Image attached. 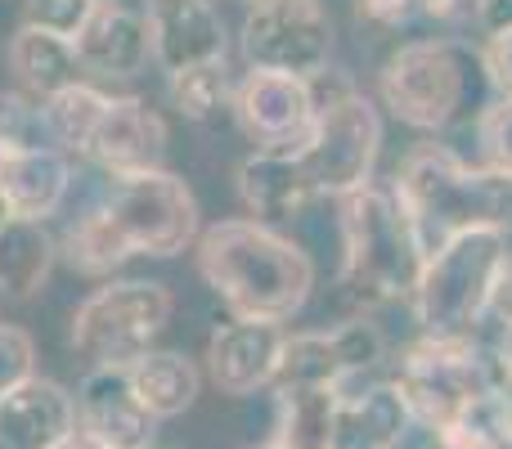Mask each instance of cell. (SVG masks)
<instances>
[{
  "instance_id": "1",
  "label": "cell",
  "mask_w": 512,
  "mask_h": 449,
  "mask_svg": "<svg viewBox=\"0 0 512 449\" xmlns=\"http://www.w3.org/2000/svg\"><path fill=\"white\" fill-rule=\"evenodd\" d=\"M198 198L180 176L153 167L117 176L113 194L68 229L63 256L81 274H113L131 256H180L198 243Z\"/></svg>"
},
{
  "instance_id": "2",
  "label": "cell",
  "mask_w": 512,
  "mask_h": 449,
  "mask_svg": "<svg viewBox=\"0 0 512 449\" xmlns=\"http://www.w3.org/2000/svg\"><path fill=\"white\" fill-rule=\"evenodd\" d=\"M194 256L203 283L234 319L283 324L306 306L315 288V261L306 247L252 216L207 225L194 243Z\"/></svg>"
},
{
  "instance_id": "3",
  "label": "cell",
  "mask_w": 512,
  "mask_h": 449,
  "mask_svg": "<svg viewBox=\"0 0 512 449\" xmlns=\"http://www.w3.org/2000/svg\"><path fill=\"white\" fill-rule=\"evenodd\" d=\"M396 198L409 212L423 256L463 229H512V180L472 167L445 144H418L396 171Z\"/></svg>"
},
{
  "instance_id": "4",
  "label": "cell",
  "mask_w": 512,
  "mask_h": 449,
  "mask_svg": "<svg viewBox=\"0 0 512 449\" xmlns=\"http://www.w3.org/2000/svg\"><path fill=\"white\" fill-rule=\"evenodd\" d=\"M342 203V274H337V297L364 315L382 301L414 297L418 274H423V247L409 225V212L400 207L396 189L364 185Z\"/></svg>"
},
{
  "instance_id": "5",
  "label": "cell",
  "mask_w": 512,
  "mask_h": 449,
  "mask_svg": "<svg viewBox=\"0 0 512 449\" xmlns=\"http://www.w3.org/2000/svg\"><path fill=\"white\" fill-rule=\"evenodd\" d=\"M490 86V72L481 50L459 36H427L405 41L387 54L378 72V95L391 117L414 131H445L454 126L468 104ZM495 90V86H490Z\"/></svg>"
},
{
  "instance_id": "6",
  "label": "cell",
  "mask_w": 512,
  "mask_h": 449,
  "mask_svg": "<svg viewBox=\"0 0 512 449\" xmlns=\"http://www.w3.org/2000/svg\"><path fill=\"white\" fill-rule=\"evenodd\" d=\"M396 387L405 396L414 423L427 432H445L463 409L486 391H512V369L499 342L468 337H423L400 355Z\"/></svg>"
},
{
  "instance_id": "7",
  "label": "cell",
  "mask_w": 512,
  "mask_h": 449,
  "mask_svg": "<svg viewBox=\"0 0 512 449\" xmlns=\"http://www.w3.org/2000/svg\"><path fill=\"white\" fill-rule=\"evenodd\" d=\"M512 229H463L423 261L414 288V319L423 337H468L490 315L499 265L512 247Z\"/></svg>"
},
{
  "instance_id": "8",
  "label": "cell",
  "mask_w": 512,
  "mask_h": 449,
  "mask_svg": "<svg viewBox=\"0 0 512 449\" xmlns=\"http://www.w3.org/2000/svg\"><path fill=\"white\" fill-rule=\"evenodd\" d=\"M310 90H315V122H310L306 144L297 149L310 189L324 198H346L373 185V167L382 153L378 108L333 72H319Z\"/></svg>"
},
{
  "instance_id": "9",
  "label": "cell",
  "mask_w": 512,
  "mask_h": 449,
  "mask_svg": "<svg viewBox=\"0 0 512 449\" xmlns=\"http://www.w3.org/2000/svg\"><path fill=\"white\" fill-rule=\"evenodd\" d=\"M171 310H176V297L167 283H104L72 315V346L90 360V369H131L144 351H153L158 333L171 324Z\"/></svg>"
},
{
  "instance_id": "10",
  "label": "cell",
  "mask_w": 512,
  "mask_h": 449,
  "mask_svg": "<svg viewBox=\"0 0 512 449\" xmlns=\"http://www.w3.org/2000/svg\"><path fill=\"white\" fill-rule=\"evenodd\" d=\"M239 45L252 68L315 81L333 63V14L324 0H252Z\"/></svg>"
},
{
  "instance_id": "11",
  "label": "cell",
  "mask_w": 512,
  "mask_h": 449,
  "mask_svg": "<svg viewBox=\"0 0 512 449\" xmlns=\"http://www.w3.org/2000/svg\"><path fill=\"white\" fill-rule=\"evenodd\" d=\"M387 342H382L378 324L364 315L346 319L342 328H319V333H292L283 337L279 373H274V391L292 387H351L364 369L382 364Z\"/></svg>"
},
{
  "instance_id": "12",
  "label": "cell",
  "mask_w": 512,
  "mask_h": 449,
  "mask_svg": "<svg viewBox=\"0 0 512 449\" xmlns=\"http://www.w3.org/2000/svg\"><path fill=\"white\" fill-rule=\"evenodd\" d=\"M234 113L248 131L252 144L279 153H297L315 122V90L310 81L288 77V72L252 68L234 90Z\"/></svg>"
},
{
  "instance_id": "13",
  "label": "cell",
  "mask_w": 512,
  "mask_h": 449,
  "mask_svg": "<svg viewBox=\"0 0 512 449\" xmlns=\"http://www.w3.org/2000/svg\"><path fill=\"white\" fill-rule=\"evenodd\" d=\"M77 427L108 449H149L158 418L131 387V369H90L77 387Z\"/></svg>"
},
{
  "instance_id": "14",
  "label": "cell",
  "mask_w": 512,
  "mask_h": 449,
  "mask_svg": "<svg viewBox=\"0 0 512 449\" xmlns=\"http://www.w3.org/2000/svg\"><path fill=\"white\" fill-rule=\"evenodd\" d=\"M162 153H167V122L135 95L108 99L104 117H99L95 135L86 144V158H95L113 176L162 167Z\"/></svg>"
},
{
  "instance_id": "15",
  "label": "cell",
  "mask_w": 512,
  "mask_h": 449,
  "mask_svg": "<svg viewBox=\"0 0 512 449\" xmlns=\"http://www.w3.org/2000/svg\"><path fill=\"white\" fill-rule=\"evenodd\" d=\"M283 328L261 319H234L221 324L207 342V373L225 396H256L261 387H274L283 355Z\"/></svg>"
},
{
  "instance_id": "16",
  "label": "cell",
  "mask_w": 512,
  "mask_h": 449,
  "mask_svg": "<svg viewBox=\"0 0 512 449\" xmlns=\"http://www.w3.org/2000/svg\"><path fill=\"white\" fill-rule=\"evenodd\" d=\"M149 41L153 59L171 72L225 59V23L212 0H149Z\"/></svg>"
},
{
  "instance_id": "17",
  "label": "cell",
  "mask_w": 512,
  "mask_h": 449,
  "mask_svg": "<svg viewBox=\"0 0 512 449\" xmlns=\"http://www.w3.org/2000/svg\"><path fill=\"white\" fill-rule=\"evenodd\" d=\"M77 432V400L50 378H32L0 400V449H54Z\"/></svg>"
},
{
  "instance_id": "18",
  "label": "cell",
  "mask_w": 512,
  "mask_h": 449,
  "mask_svg": "<svg viewBox=\"0 0 512 449\" xmlns=\"http://www.w3.org/2000/svg\"><path fill=\"white\" fill-rule=\"evenodd\" d=\"M409 427H414V414L396 382H373L364 391L342 387L333 418V449H400Z\"/></svg>"
},
{
  "instance_id": "19",
  "label": "cell",
  "mask_w": 512,
  "mask_h": 449,
  "mask_svg": "<svg viewBox=\"0 0 512 449\" xmlns=\"http://www.w3.org/2000/svg\"><path fill=\"white\" fill-rule=\"evenodd\" d=\"M239 198L252 221L279 225V221H292L315 198V189H310V176L297 153L256 149L239 162Z\"/></svg>"
},
{
  "instance_id": "20",
  "label": "cell",
  "mask_w": 512,
  "mask_h": 449,
  "mask_svg": "<svg viewBox=\"0 0 512 449\" xmlns=\"http://www.w3.org/2000/svg\"><path fill=\"white\" fill-rule=\"evenodd\" d=\"M77 54H81V68L99 72V77H135L153 54L144 9L95 5L90 23L77 36Z\"/></svg>"
},
{
  "instance_id": "21",
  "label": "cell",
  "mask_w": 512,
  "mask_h": 449,
  "mask_svg": "<svg viewBox=\"0 0 512 449\" xmlns=\"http://www.w3.org/2000/svg\"><path fill=\"white\" fill-rule=\"evenodd\" d=\"M68 185V158L59 149H41V144L14 149L5 171H0V194L9 198V212L27 216V221H45V216L59 212V203L68 198Z\"/></svg>"
},
{
  "instance_id": "22",
  "label": "cell",
  "mask_w": 512,
  "mask_h": 449,
  "mask_svg": "<svg viewBox=\"0 0 512 449\" xmlns=\"http://www.w3.org/2000/svg\"><path fill=\"white\" fill-rule=\"evenodd\" d=\"M9 68H14L18 86L36 99H50L59 90L77 86L81 81V54H77V41L68 36H54V32H41V27L23 23L18 36L9 41Z\"/></svg>"
},
{
  "instance_id": "23",
  "label": "cell",
  "mask_w": 512,
  "mask_h": 449,
  "mask_svg": "<svg viewBox=\"0 0 512 449\" xmlns=\"http://www.w3.org/2000/svg\"><path fill=\"white\" fill-rule=\"evenodd\" d=\"M54 234L45 221H27V216H9L0 225V292L9 301H32L41 283L50 279L54 265Z\"/></svg>"
},
{
  "instance_id": "24",
  "label": "cell",
  "mask_w": 512,
  "mask_h": 449,
  "mask_svg": "<svg viewBox=\"0 0 512 449\" xmlns=\"http://www.w3.org/2000/svg\"><path fill=\"white\" fill-rule=\"evenodd\" d=\"M131 387L144 400V409L158 423H167V418H180L185 409H194L203 378H198L194 360H185L180 351H144L131 364Z\"/></svg>"
},
{
  "instance_id": "25",
  "label": "cell",
  "mask_w": 512,
  "mask_h": 449,
  "mask_svg": "<svg viewBox=\"0 0 512 449\" xmlns=\"http://www.w3.org/2000/svg\"><path fill=\"white\" fill-rule=\"evenodd\" d=\"M337 387H292L274 391V445L279 449H333Z\"/></svg>"
},
{
  "instance_id": "26",
  "label": "cell",
  "mask_w": 512,
  "mask_h": 449,
  "mask_svg": "<svg viewBox=\"0 0 512 449\" xmlns=\"http://www.w3.org/2000/svg\"><path fill=\"white\" fill-rule=\"evenodd\" d=\"M108 99L113 95H104V90L90 86V81H77V86L59 90V95H50L45 99V108H41L45 131H50L63 149L86 153V144H90V135H95L99 117H104Z\"/></svg>"
},
{
  "instance_id": "27",
  "label": "cell",
  "mask_w": 512,
  "mask_h": 449,
  "mask_svg": "<svg viewBox=\"0 0 512 449\" xmlns=\"http://www.w3.org/2000/svg\"><path fill=\"white\" fill-rule=\"evenodd\" d=\"M225 99H230V72H225V59L171 72V104H176V113L189 117V122H207Z\"/></svg>"
},
{
  "instance_id": "28",
  "label": "cell",
  "mask_w": 512,
  "mask_h": 449,
  "mask_svg": "<svg viewBox=\"0 0 512 449\" xmlns=\"http://www.w3.org/2000/svg\"><path fill=\"white\" fill-rule=\"evenodd\" d=\"M477 144L490 171L512 180V95H499L495 104L481 108L477 117Z\"/></svg>"
},
{
  "instance_id": "29",
  "label": "cell",
  "mask_w": 512,
  "mask_h": 449,
  "mask_svg": "<svg viewBox=\"0 0 512 449\" xmlns=\"http://www.w3.org/2000/svg\"><path fill=\"white\" fill-rule=\"evenodd\" d=\"M36 378V342L27 328L0 324V400Z\"/></svg>"
},
{
  "instance_id": "30",
  "label": "cell",
  "mask_w": 512,
  "mask_h": 449,
  "mask_svg": "<svg viewBox=\"0 0 512 449\" xmlns=\"http://www.w3.org/2000/svg\"><path fill=\"white\" fill-rule=\"evenodd\" d=\"M90 14H95V0H27V18H23V23L77 41L81 27L90 23Z\"/></svg>"
},
{
  "instance_id": "31",
  "label": "cell",
  "mask_w": 512,
  "mask_h": 449,
  "mask_svg": "<svg viewBox=\"0 0 512 449\" xmlns=\"http://www.w3.org/2000/svg\"><path fill=\"white\" fill-rule=\"evenodd\" d=\"M36 122H45V117L41 108H32L27 95H0V140H9L14 149H27Z\"/></svg>"
},
{
  "instance_id": "32",
  "label": "cell",
  "mask_w": 512,
  "mask_h": 449,
  "mask_svg": "<svg viewBox=\"0 0 512 449\" xmlns=\"http://www.w3.org/2000/svg\"><path fill=\"white\" fill-rule=\"evenodd\" d=\"M481 59H486L490 86H495L499 95H512V23L486 36V45H481Z\"/></svg>"
},
{
  "instance_id": "33",
  "label": "cell",
  "mask_w": 512,
  "mask_h": 449,
  "mask_svg": "<svg viewBox=\"0 0 512 449\" xmlns=\"http://www.w3.org/2000/svg\"><path fill=\"white\" fill-rule=\"evenodd\" d=\"M355 9L378 27H405L414 14H423V0H355Z\"/></svg>"
},
{
  "instance_id": "34",
  "label": "cell",
  "mask_w": 512,
  "mask_h": 449,
  "mask_svg": "<svg viewBox=\"0 0 512 449\" xmlns=\"http://www.w3.org/2000/svg\"><path fill=\"white\" fill-rule=\"evenodd\" d=\"M423 14H432L436 23H468L481 18V0H423Z\"/></svg>"
},
{
  "instance_id": "35",
  "label": "cell",
  "mask_w": 512,
  "mask_h": 449,
  "mask_svg": "<svg viewBox=\"0 0 512 449\" xmlns=\"http://www.w3.org/2000/svg\"><path fill=\"white\" fill-rule=\"evenodd\" d=\"M490 315H495L499 324H512V247H508L504 265H499L495 292H490Z\"/></svg>"
},
{
  "instance_id": "36",
  "label": "cell",
  "mask_w": 512,
  "mask_h": 449,
  "mask_svg": "<svg viewBox=\"0 0 512 449\" xmlns=\"http://www.w3.org/2000/svg\"><path fill=\"white\" fill-rule=\"evenodd\" d=\"M54 449H108V445H104V441H95L90 432H81V427H77V432H72L68 441H59Z\"/></svg>"
},
{
  "instance_id": "37",
  "label": "cell",
  "mask_w": 512,
  "mask_h": 449,
  "mask_svg": "<svg viewBox=\"0 0 512 449\" xmlns=\"http://www.w3.org/2000/svg\"><path fill=\"white\" fill-rule=\"evenodd\" d=\"M95 5H113V9H149V0H95Z\"/></svg>"
},
{
  "instance_id": "38",
  "label": "cell",
  "mask_w": 512,
  "mask_h": 449,
  "mask_svg": "<svg viewBox=\"0 0 512 449\" xmlns=\"http://www.w3.org/2000/svg\"><path fill=\"white\" fill-rule=\"evenodd\" d=\"M499 351H504L508 369H512V324H504V337H499Z\"/></svg>"
},
{
  "instance_id": "39",
  "label": "cell",
  "mask_w": 512,
  "mask_h": 449,
  "mask_svg": "<svg viewBox=\"0 0 512 449\" xmlns=\"http://www.w3.org/2000/svg\"><path fill=\"white\" fill-rule=\"evenodd\" d=\"M423 449H454V445H450V441H445V436H436V432H432V441H427Z\"/></svg>"
},
{
  "instance_id": "40",
  "label": "cell",
  "mask_w": 512,
  "mask_h": 449,
  "mask_svg": "<svg viewBox=\"0 0 512 449\" xmlns=\"http://www.w3.org/2000/svg\"><path fill=\"white\" fill-rule=\"evenodd\" d=\"M9 153H14V144H9V140H0V171H5V162H9Z\"/></svg>"
},
{
  "instance_id": "41",
  "label": "cell",
  "mask_w": 512,
  "mask_h": 449,
  "mask_svg": "<svg viewBox=\"0 0 512 449\" xmlns=\"http://www.w3.org/2000/svg\"><path fill=\"white\" fill-rule=\"evenodd\" d=\"M9 216H14V212H9V198H5V194H0V225H5V221H9Z\"/></svg>"
},
{
  "instance_id": "42",
  "label": "cell",
  "mask_w": 512,
  "mask_h": 449,
  "mask_svg": "<svg viewBox=\"0 0 512 449\" xmlns=\"http://www.w3.org/2000/svg\"><path fill=\"white\" fill-rule=\"evenodd\" d=\"M248 449H279V445H274V441H270V445H248Z\"/></svg>"
},
{
  "instance_id": "43",
  "label": "cell",
  "mask_w": 512,
  "mask_h": 449,
  "mask_svg": "<svg viewBox=\"0 0 512 449\" xmlns=\"http://www.w3.org/2000/svg\"><path fill=\"white\" fill-rule=\"evenodd\" d=\"M248 5H252V0H248Z\"/></svg>"
}]
</instances>
